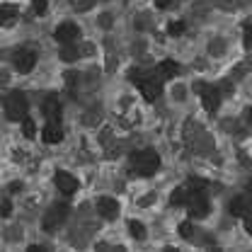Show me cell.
Wrapping results in <instances>:
<instances>
[{"label":"cell","instance_id":"1","mask_svg":"<svg viewBox=\"0 0 252 252\" xmlns=\"http://www.w3.org/2000/svg\"><path fill=\"white\" fill-rule=\"evenodd\" d=\"M160 167V156L153 148H143L131 153V172L138 177H153Z\"/></svg>","mask_w":252,"mask_h":252},{"label":"cell","instance_id":"2","mask_svg":"<svg viewBox=\"0 0 252 252\" xmlns=\"http://www.w3.org/2000/svg\"><path fill=\"white\" fill-rule=\"evenodd\" d=\"M5 114L10 122H22L27 117V97L22 93H10L5 97Z\"/></svg>","mask_w":252,"mask_h":252},{"label":"cell","instance_id":"3","mask_svg":"<svg viewBox=\"0 0 252 252\" xmlns=\"http://www.w3.org/2000/svg\"><path fill=\"white\" fill-rule=\"evenodd\" d=\"M189 216L194 219H206L209 211H211V204H209V194L206 191H189Z\"/></svg>","mask_w":252,"mask_h":252},{"label":"cell","instance_id":"4","mask_svg":"<svg viewBox=\"0 0 252 252\" xmlns=\"http://www.w3.org/2000/svg\"><path fill=\"white\" fill-rule=\"evenodd\" d=\"M68 211H70L68 204H61V201L54 204V206L44 214V220H41V223H44V230H56L63 220L68 219Z\"/></svg>","mask_w":252,"mask_h":252},{"label":"cell","instance_id":"5","mask_svg":"<svg viewBox=\"0 0 252 252\" xmlns=\"http://www.w3.org/2000/svg\"><path fill=\"white\" fill-rule=\"evenodd\" d=\"M196 93L201 94V104L206 112H216L220 107V94L214 85H206V83H199L196 85Z\"/></svg>","mask_w":252,"mask_h":252},{"label":"cell","instance_id":"6","mask_svg":"<svg viewBox=\"0 0 252 252\" xmlns=\"http://www.w3.org/2000/svg\"><path fill=\"white\" fill-rule=\"evenodd\" d=\"M160 80H162V78H158V75H146V73H143V78H141V83H138L136 88L141 90V94H143L148 102H156L158 94H160Z\"/></svg>","mask_w":252,"mask_h":252},{"label":"cell","instance_id":"7","mask_svg":"<svg viewBox=\"0 0 252 252\" xmlns=\"http://www.w3.org/2000/svg\"><path fill=\"white\" fill-rule=\"evenodd\" d=\"M12 63H15V68L20 73H30V70H34V65H36V54L32 49H20L12 56Z\"/></svg>","mask_w":252,"mask_h":252},{"label":"cell","instance_id":"8","mask_svg":"<svg viewBox=\"0 0 252 252\" xmlns=\"http://www.w3.org/2000/svg\"><path fill=\"white\" fill-rule=\"evenodd\" d=\"M97 211H99L102 219L114 220L119 216V201L112 199V196H99V199H97Z\"/></svg>","mask_w":252,"mask_h":252},{"label":"cell","instance_id":"9","mask_svg":"<svg viewBox=\"0 0 252 252\" xmlns=\"http://www.w3.org/2000/svg\"><path fill=\"white\" fill-rule=\"evenodd\" d=\"M54 182H56L59 191H61V194H65V196H73V194L78 191V180H75L70 172H56Z\"/></svg>","mask_w":252,"mask_h":252},{"label":"cell","instance_id":"10","mask_svg":"<svg viewBox=\"0 0 252 252\" xmlns=\"http://www.w3.org/2000/svg\"><path fill=\"white\" fill-rule=\"evenodd\" d=\"M78 34H80V32H78V27H75L73 22H63V25L56 27V34H54V36H56L59 44H73Z\"/></svg>","mask_w":252,"mask_h":252},{"label":"cell","instance_id":"11","mask_svg":"<svg viewBox=\"0 0 252 252\" xmlns=\"http://www.w3.org/2000/svg\"><path fill=\"white\" fill-rule=\"evenodd\" d=\"M41 138L46 141V143H61L63 138V128H61V122H46L44 126V131H41Z\"/></svg>","mask_w":252,"mask_h":252},{"label":"cell","instance_id":"12","mask_svg":"<svg viewBox=\"0 0 252 252\" xmlns=\"http://www.w3.org/2000/svg\"><path fill=\"white\" fill-rule=\"evenodd\" d=\"M44 114H46V122H61V104H59L56 97H49V99H46Z\"/></svg>","mask_w":252,"mask_h":252},{"label":"cell","instance_id":"13","mask_svg":"<svg viewBox=\"0 0 252 252\" xmlns=\"http://www.w3.org/2000/svg\"><path fill=\"white\" fill-rule=\"evenodd\" d=\"M177 73H180L177 61H162L158 65V75H160L162 80H172V78H177Z\"/></svg>","mask_w":252,"mask_h":252},{"label":"cell","instance_id":"14","mask_svg":"<svg viewBox=\"0 0 252 252\" xmlns=\"http://www.w3.org/2000/svg\"><path fill=\"white\" fill-rule=\"evenodd\" d=\"M250 209L252 206H250V201H248L245 196H235V199L230 201V214H233V216H240V219H243Z\"/></svg>","mask_w":252,"mask_h":252},{"label":"cell","instance_id":"15","mask_svg":"<svg viewBox=\"0 0 252 252\" xmlns=\"http://www.w3.org/2000/svg\"><path fill=\"white\" fill-rule=\"evenodd\" d=\"M170 204H172V206H187L189 204V187L187 185H182V187H177L175 191H172Z\"/></svg>","mask_w":252,"mask_h":252},{"label":"cell","instance_id":"16","mask_svg":"<svg viewBox=\"0 0 252 252\" xmlns=\"http://www.w3.org/2000/svg\"><path fill=\"white\" fill-rule=\"evenodd\" d=\"M128 233L133 240H146V225L141 220H128Z\"/></svg>","mask_w":252,"mask_h":252},{"label":"cell","instance_id":"17","mask_svg":"<svg viewBox=\"0 0 252 252\" xmlns=\"http://www.w3.org/2000/svg\"><path fill=\"white\" fill-rule=\"evenodd\" d=\"M20 124H22V133H25V138H30V141H32V138L36 136V124H34V119L25 117Z\"/></svg>","mask_w":252,"mask_h":252},{"label":"cell","instance_id":"18","mask_svg":"<svg viewBox=\"0 0 252 252\" xmlns=\"http://www.w3.org/2000/svg\"><path fill=\"white\" fill-rule=\"evenodd\" d=\"M75 56H78V51H75V46L73 44H61V59L65 63H73L75 61Z\"/></svg>","mask_w":252,"mask_h":252},{"label":"cell","instance_id":"19","mask_svg":"<svg viewBox=\"0 0 252 252\" xmlns=\"http://www.w3.org/2000/svg\"><path fill=\"white\" fill-rule=\"evenodd\" d=\"M243 44H245V49L252 51V20L243 22Z\"/></svg>","mask_w":252,"mask_h":252},{"label":"cell","instance_id":"20","mask_svg":"<svg viewBox=\"0 0 252 252\" xmlns=\"http://www.w3.org/2000/svg\"><path fill=\"white\" fill-rule=\"evenodd\" d=\"M0 15H2V22H10L12 17H17V7H15V5H10V2H2Z\"/></svg>","mask_w":252,"mask_h":252},{"label":"cell","instance_id":"21","mask_svg":"<svg viewBox=\"0 0 252 252\" xmlns=\"http://www.w3.org/2000/svg\"><path fill=\"white\" fill-rule=\"evenodd\" d=\"M187 30V25L182 22V20H175V22H170V27H167V34L170 36H180L182 32Z\"/></svg>","mask_w":252,"mask_h":252},{"label":"cell","instance_id":"22","mask_svg":"<svg viewBox=\"0 0 252 252\" xmlns=\"http://www.w3.org/2000/svg\"><path fill=\"white\" fill-rule=\"evenodd\" d=\"M180 235H182L185 240H191V238H194V228H191L189 220H185V223L180 225Z\"/></svg>","mask_w":252,"mask_h":252},{"label":"cell","instance_id":"23","mask_svg":"<svg viewBox=\"0 0 252 252\" xmlns=\"http://www.w3.org/2000/svg\"><path fill=\"white\" fill-rule=\"evenodd\" d=\"M32 10H34L36 15H44V12L49 10V2H46V0H32Z\"/></svg>","mask_w":252,"mask_h":252},{"label":"cell","instance_id":"24","mask_svg":"<svg viewBox=\"0 0 252 252\" xmlns=\"http://www.w3.org/2000/svg\"><path fill=\"white\" fill-rule=\"evenodd\" d=\"M0 214H2L5 219L12 214V204H10V199H2V204H0Z\"/></svg>","mask_w":252,"mask_h":252},{"label":"cell","instance_id":"25","mask_svg":"<svg viewBox=\"0 0 252 252\" xmlns=\"http://www.w3.org/2000/svg\"><path fill=\"white\" fill-rule=\"evenodd\" d=\"M172 2H175V0H156V5L160 7V10H167V7H172Z\"/></svg>","mask_w":252,"mask_h":252},{"label":"cell","instance_id":"26","mask_svg":"<svg viewBox=\"0 0 252 252\" xmlns=\"http://www.w3.org/2000/svg\"><path fill=\"white\" fill-rule=\"evenodd\" d=\"M243 219H245V225H248V230L252 233V209L248 211V214H245V216H243Z\"/></svg>","mask_w":252,"mask_h":252},{"label":"cell","instance_id":"27","mask_svg":"<svg viewBox=\"0 0 252 252\" xmlns=\"http://www.w3.org/2000/svg\"><path fill=\"white\" fill-rule=\"evenodd\" d=\"M245 119H248V124L252 126V107H248V109H245Z\"/></svg>","mask_w":252,"mask_h":252},{"label":"cell","instance_id":"28","mask_svg":"<svg viewBox=\"0 0 252 252\" xmlns=\"http://www.w3.org/2000/svg\"><path fill=\"white\" fill-rule=\"evenodd\" d=\"M20 187H22L20 182H10V187H7V189H10V191H17V189H20Z\"/></svg>","mask_w":252,"mask_h":252}]
</instances>
